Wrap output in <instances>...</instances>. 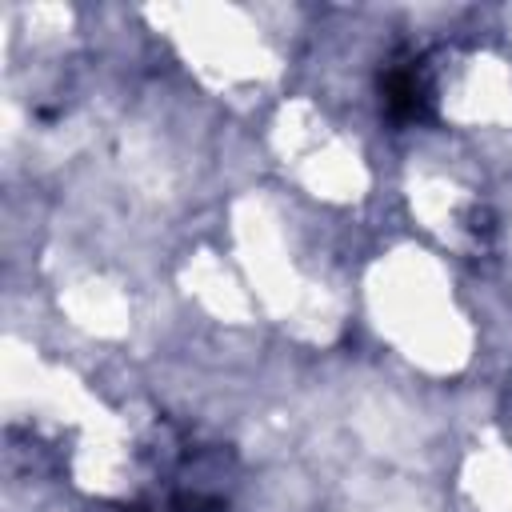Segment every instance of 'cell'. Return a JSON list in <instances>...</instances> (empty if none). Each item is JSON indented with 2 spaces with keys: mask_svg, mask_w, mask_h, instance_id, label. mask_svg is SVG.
<instances>
[{
  "mask_svg": "<svg viewBox=\"0 0 512 512\" xmlns=\"http://www.w3.org/2000/svg\"><path fill=\"white\" fill-rule=\"evenodd\" d=\"M384 104L400 120H424L428 116V84L420 68H392L384 76Z\"/></svg>",
  "mask_w": 512,
  "mask_h": 512,
  "instance_id": "cell-1",
  "label": "cell"
}]
</instances>
